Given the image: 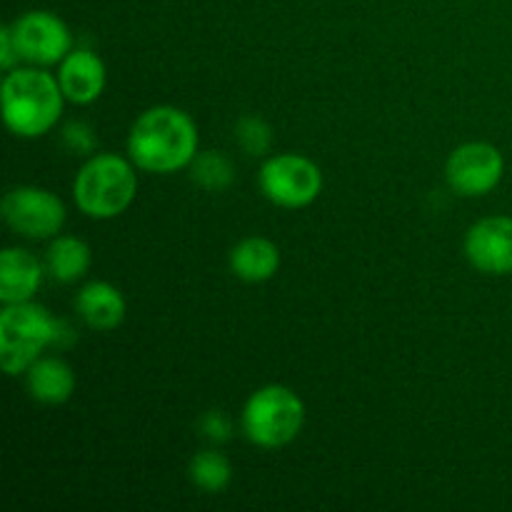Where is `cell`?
I'll return each mask as SVG.
<instances>
[{"label":"cell","instance_id":"6da1fadb","mask_svg":"<svg viewBox=\"0 0 512 512\" xmlns=\"http://www.w3.org/2000/svg\"><path fill=\"white\" fill-rule=\"evenodd\" d=\"M128 155L145 173H178L198 155V125L175 105H153L130 128Z\"/></svg>","mask_w":512,"mask_h":512},{"label":"cell","instance_id":"7a4b0ae2","mask_svg":"<svg viewBox=\"0 0 512 512\" xmlns=\"http://www.w3.org/2000/svg\"><path fill=\"white\" fill-rule=\"evenodd\" d=\"M75 340V330L68 320L53 318L43 305L13 303L0 313V365L5 373H25L45 348H68Z\"/></svg>","mask_w":512,"mask_h":512},{"label":"cell","instance_id":"3957f363","mask_svg":"<svg viewBox=\"0 0 512 512\" xmlns=\"http://www.w3.org/2000/svg\"><path fill=\"white\" fill-rule=\"evenodd\" d=\"M3 120L18 138H40L58 125L65 95L60 80L40 68L8 70L0 88Z\"/></svg>","mask_w":512,"mask_h":512},{"label":"cell","instance_id":"277c9868","mask_svg":"<svg viewBox=\"0 0 512 512\" xmlns=\"http://www.w3.org/2000/svg\"><path fill=\"white\" fill-rule=\"evenodd\" d=\"M138 175L133 160L115 153H95L73 180V200L80 213L93 220L118 218L133 205Z\"/></svg>","mask_w":512,"mask_h":512},{"label":"cell","instance_id":"5b68a950","mask_svg":"<svg viewBox=\"0 0 512 512\" xmlns=\"http://www.w3.org/2000/svg\"><path fill=\"white\" fill-rule=\"evenodd\" d=\"M305 425V403L288 385H263L243 408V433L253 445L265 450L285 448Z\"/></svg>","mask_w":512,"mask_h":512},{"label":"cell","instance_id":"8992f818","mask_svg":"<svg viewBox=\"0 0 512 512\" xmlns=\"http://www.w3.org/2000/svg\"><path fill=\"white\" fill-rule=\"evenodd\" d=\"M260 193L278 208H308L323 193L318 163L300 153H280L265 160L258 173Z\"/></svg>","mask_w":512,"mask_h":512},{"label":"cell","instance_id":"52a82bcc","mask_svg":"<svg viewBox=\"0 0 512 512\" xmlns=\"http://www.w3.org/2000/svg\"><path fill=\"white\" fill-rule=\"evenodd\" d=\"M3 218L18 235L28 240H48L65 225V205L50 190L38 185H20L5 193Z\"/></svg>","mask_w":512,"mask_h":512},{"label":"cell","instance_id":"ba28073f","mask_svg":"<svg viewBox=\"0 0 512 512\" xmlns=\"http://www.w3.org/2000/svg\"><path fill=\"white\" fill-rule=\"evenodd\" d=\"M505 175V158L493 143H465L450 153L445 180L463 198H483L493 193Z\"/></svg>","mask_w":512,"mask_h":512},{"label":"cell","instance_id":"9c48e42d","mask_svg":"<svg viewBox=\"0 0 512 512\" xmlns=\"http://www.w3.org/2000/svg\"><path fill=\"white\" fill-rule=\"evenodd\" d=\"M13 38L20 58L30 65H58L73 50V35L65 20L50 10H28L13 25Z\"/></svg>","mask_w":512,"mask_h":512},{"label":"cell","instance_id":"30bf717a","mask_svg":"<svg viewBox=\"0 0 512 512\" xmlns=\"http://www.w3.org/2000/svg\"><path fill=\"white\" fill-rule=\"evenodd\" d=\"M465 255L485 275L512 273V218L490 215L465 233Z\"/></svg>","mask_w":512,"mask_h":512},{"label":"cell","instance_id":"8fae6325","mask_svg":"<svg viewBox=\"0 0 512 512\" xmlns=\"http://www.w3.org/2000/svg\"><path fill=\"white\" fill-rule=\"evenodd\" d=\"M58 80L65 100L75 105H90L103 95L108 73L100 55L88 48H73L60 63Z\"/></svg>","mask_w":512,"mask_h":512},{"label":"cell","instance_id":"7c38bea8","mask_svg":"<svg viewBox=\"0 0 512 512\" xmlns=\"http://www.w3.org/2000/svg\"><path fill=\"white\" fill-rule=\"evenodd\" d=\"M43 283V265L30 250L5 248L0 253V303H28Z\"/></svg>","mask_w":512,"mask_h":512},{"label":"cell","instance_id":"4fadbf2b","mask_svg":"<svg viewBox=\"0 0 512 512\" xmlns=\"http://www.w3.org/2000/svg\"><path fill=\"white\" fill-rule=\"evenodd\" d=\"M75 310L88 328L108 333L125 320V298L115 285L93 280L75 295Z\"/></svg>","mask_w":512,"mask_h":512},{"label":"cell","instance_id":"5bb4252c","mask_svg":"<svg viewBox=\"0 0 512 512\" xmlns=\"http://www.w3.org/2000/svg\"><path fill=\"white\" fill-rule=\"evenodd\" d=\"M25 385L35 403L63 405L75 393V373L65 360L48 355L25 370Z\"/></svg>","mask_w":512,"mask_h":512},{"label":"cell","instance_id":"9a60e30c","mask_svg":"<svg viewBox=\"0 0 512 512\" xmlns=\"http://www.w3.org/2000/svg\"><path fill=\"white\" fill-rule=\"evenodd\" d=\"M230 270L243 283H265L280 270V250L263 235H250L230 250Z\"/></svg>","mask_w":512,"mask_h":512},{"label":"cell","instance_id":"2e32d148","mask_svg":"<svg viewBox=\"0 0 512 512\" xmlns=\"http://www.w3.org/2000/svg\"><path fill=\"white\" fill-rule=\"evenodd\" d=\"M90 268V248L75 235H55L45 250V270L58 283H75Z\"/></svg>","mask_w":512,"mask_h":512},{"label":"cell","instance_id":"e0dca14e","mask_svg":"<svg viewBox=\"0 0 512 512\" xmlns=\"http://www.w3.org/2000/svg\"><path fill=\"white\" fill-rule=\"evenodd\" d=\"M190 180L205 193H223L235 183V165L228 155L218 150H198L188 165Z\"/></svg>","mask_w":512,"mask_h":512},{"label":"cell","instance_id":"ac0fdd59","mask_svg":"<svg viewBox=\"0 0 512 512\" xmlns=\"http://www.w3.org/2000/svg\"><path fill=\"white\" fill-rule=\"evenodd\" d=\"M190 483L195 485L203 493H223L230 485L233 478V468H230V460L225 458L218 450H203V453H195L190 460Z\"/></svg>","mask_w":512,"mask_h":512},{"label":"cell","instance_id":"d6986e66","mask_svg":"<svg viewBox=\"0 0 512 512\" xmlns=\"http://www.w3.org/2000/svg\"><path fill=\"white\" fill-rule=\"evenodd\" d=\"M235 140H238L240 148L245 150L253 158L270 153V145H273V128L265 123L258 115H243V118L235 123Z\"/></svg>","mask_w":512,"mask_h":512},{"label":"cell","instance_id":"ffe728a7","mask_svg":"<svg viewBox=\"0 0 512 512\" xmlns=\"http://www.w3.org/2000/svg\"><path fill=\"white\" fill-rule=\"evenodd\" d=\"M63 145L75 155H90L98 150V138H95V130L90 128L83 120H70L63 128Z\"/></svg>","mask_w":512,"mask_h":512},{"label":"cell","instance_id":"44dd1931","mask_svg":"<svg viewBox=\"0 0 512 512\" xmlns=\"http://www.w3.org/2000/svg\"><path fill=\"white\" fill-rule=\"evenodd\" d=\"M200 430L208 440L213 443H228L233 438V423H230L228 415L223 410H208V413L200 418Z\"/></svg>","mask_w":512,"mask_h":512},{"label":"cell","instance_id":"7402d4cb","mask_svg":"<svg viewBox=\"0 0 512 512\" xmlns=\"http://www.w3.org/2000/svg\"><path fill=\"white\" fill-rule=\"evenodd\" d=\"M20 58L18 53V45H15V38H13V30H10V25H3V30H0V65H3L5 70H15V63Z\"/></svg>","mask_w":512,"mask_h":512}]
</instances>
